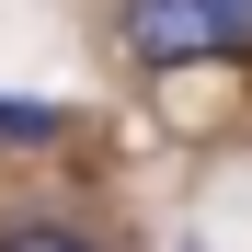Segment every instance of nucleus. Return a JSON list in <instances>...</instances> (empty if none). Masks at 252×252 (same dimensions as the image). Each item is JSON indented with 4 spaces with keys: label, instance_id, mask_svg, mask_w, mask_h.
Returning <instances> with one entry per match:
<instances>
[{
    "label": "nucleus",
    "instance_id": "obj_4",
    "mask_svg": "<svg viewBox=\"0 0 252 252\" xmlns=\"http://www.w3.org/2000/svg\"><path fill=\"white\" fill-rule=\"evenodd\" d=\"M206 23H218V58H252V0H195Z\"/></svg>",
    "mask_w": 252,
    "mask_h": 252
},
{
    "label": "nucleus",
    "instance_id": "obj_2",
    "mask_svg": "<svg viewBox=\"0 0 252 252\" xmlns=\"http://www.w3.org/2000/svg\"><path fill=\"white\" fill-rule=\"evenodd\" d=\"M46 138H69V126H58V103H23V92H0V149H46Z\"/></svg>",
    "mask_w": 252,
    "mask_h": 252
},
{
    "label": "nucleus",
    "instance_id": "obj_1",
    "mask_svg": "<svg viewBox=\"0 0 252 252\" xmlns=\"http://www.w3.org/2000/svg\"><path fill=\"white\" fill-rule=\"evenodd\" d=\"M115 46L138 69H195V58H218V23H206L195 0H126L115 12Z\"/></svg>",
    "mask_w": 252,
    "mask_h": 252
},
{
    "label": "nucleus",
    "instance_id": "obj_3",
    "mask_svg": "<svg viewBox=\"0 0 252 252\" xmlns=\"http://www.w3.org/2000/svg\"><path fill=\"white\" fill-rule=\"evenodd\" d=\"M0 252H92V229H69V218H12Z\"/></svg>",
    "mask_w": 252,
    "mask_h": 252
}]
</instances>
